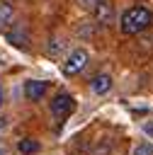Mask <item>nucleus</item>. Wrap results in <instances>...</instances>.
Instances as JSON below:
<instances>
[{"label":"nucleus","mask_w":153,"mask_h":155,"mask_svg":"<svg viewBox=\"0 0 153 155\" xmlns=\"http://www.w3.org/2000/svg\"><path fill=\"white\" fill-rule=\"evenodd\" d=\"M151 19H153L151 10L136 5V7H129V10L121 15V24H119V27H121V31H124L126 36H134V34L143 31V29L151 24Z\"/></svg>","instance_id":"obj_1"},{"label":"nucleus","mask_w":153,"mask_h":155,"mask_svg":"<svg viewBox=\"0 0 153 155\" xmlns=\"http://www.w3.org/2000/svg\"><path fill=\"white\" fill-rule=\"evenodd\" d=\"M75 111V99L68 94V92H58L53 99H51V114L56 116V119H63V116H68V114H73Z\"/></svg>","instance_id":"obj_2"},{"label":"nucleus","mask_w":153,"mask_h":155,"mask_svg":"<svg viewBox=\"0 0 153 155\" xmlns=\"http://www.w3.org/2000/svg\"><path fill=\"white\" fill-rule=\"evenodd\" d=\"M87 58H90V56H87L85 48H75V51H70L68 58H66V63H63V75H78V73L85 68Z\"/></svg>","instance_id":"obj_3"},{"label":"nucleus","mask_w":153,"mask_h":155,"mask_svg":"<svg viewBox=\"0 0 153 155\" xmlns=\"http://www.w3.org/2000/svg\"><path fill=\"white\" fill-rule=\"evenodd\" d=\"M92 10H95V22H97V24H102V27L112 24V19H114V7H112V2L100 0Z\"/></svg>","instance_id":"obj_4"},{"label":"nucleus","mask_w":153,"mask_h":155,"mask_svg":"<svg viewBox=\"0 0 153 155\" xmlns=\"http://www.w3.org/2000/svg\"><path fill=\"white\" fill-rule=\"evenodd\" d=\"M46 90H49V85H46L44 80H27V82H24V97L32 99V102L41 99V97L46 94Z\"/></svg>","instance_id":"obj_5"},{"label":"nucleus","mask_w":153,"mask_h":155,"mask_svg":"<svg viewBox=\"0 0 153 155\" xmlns=\"http://www.w3.org/2000/svg\"><path fill=\"white\" fill-rule=\"evenodd\" d=\"M90 87H92L95 94H104V92H109V87H112V78H109L107 73H97V75L90 80Z\"/></svg>","instance_id":"obj_6"},{"label":"nucleus","mask_w":153,"mask_h":155,"mask_svg":"<svg viewBox=\"0 0 153 155\" xmlns=\"http://www.w3.org/2000/svg\"><path fill=\"white\" fill-rule=\"evenodd\" d=\"M39 140H34V138H19V143H17V150L22 153V155H34V153H39Z\"/></svg>","instance_id":"obj_7"},{"label":"nucleus","mask_w":153,"mask_h":155,"mask_svg":"<svg viewBox=\"0 0 153 155\" xmlns=\"http://www.w3.org/2000/svg\"><path fill=\"white\" fill-rule=\"evenodd\" d=\"M12 17H15V10L10 2H0V29H5L7 24H12Z\"/></svg>","instance_id":"obj_8"},{"label":"nucleus","mask_w":153,"mask_h":155,"mask_svg":"<svg viewBox=\"0 0 153 155\" xmlns=\"http://www.w3.org/2000/svg\"><path fill=\"white\" fill-rule=\"evenodd\" d=\"M7 39H10L12 44H17V46H24V39H27V36H24V29H15V31L7 34Z\"/></svg>","instance_id":"obj_9"},{"label":"nucleus","mask_w":153,"mask_h":155,"mask_svg":"<svg viewBox=\"0 0 153 155\" xmlns=\"http://www.w3.org/2000/svg\"><path fill=\"white\" fill-rule=\"evenodd\" d=\"M134 155H153V145L151 143H141L134 148Z\"/></svg>","instance_id":"obj_10"},{"label":"nucleus","mask_w":153,"mask_h":155,"mask_svg":"<svg viewBox=\"0 0 153 155\" xmlns=\"http://www.w3.org/2000/svg\"><path fill=\"white\" fill-rule=\"evenodd\" d=\"M61 46H63V44H61V39H53V46L49 44V53H58V51H61Z\"/></svg>","instance_id":"obj_11"},{"label":"nucleus","mask_w":153,"mask_h":155,"mask_svg":"<svg viewBox=\"0 0 153 155\" xmlns=\"http://www.w3.org/2000/svg\"><path fill=\"white\" fill-rule=\"evenodd\" d=\"M97 2H100V0H78V5H80V7H95Z\"/></svg>","instance_id":"obj_12"},{"label":"nucleus","mask_w":153,"mask_h":155,"mask_svg":"<svg viewBox=\"0 0 153 155\" xmlns=\"http://www.w3.org/2000/svg\"><path fill=\"white\" fill-rule=\"evenodd\" d=\"M2 102H5V92H2V85H0V107H2Z\"/></svg>","instance_id":"obj_13"},{"label":"nucleus","mask_w":153,"mask_h":155,"mask_svg":"<svg viewBox=\"0 0 153 155\" xmlns=\"http://www.w3.org/2000/svg\"><path fill=\"white\" fill-rule=\"evenodd\" d=\"M0 155H5V153H2V150H0Z\"/></svg>","instance_id":"obj_14"}]
</instances>
